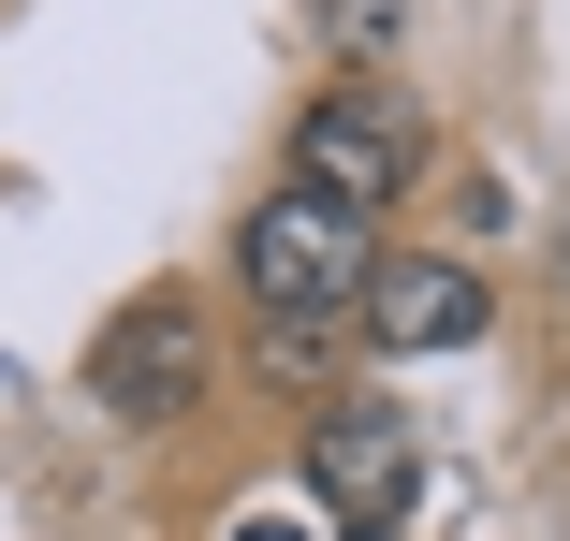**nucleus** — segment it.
<instances>
[{"label":"nucleus","instance_id":"1","mask_svg":"<svg viewBox=\"0 0 570 541\" xmlns=\"http://www.w3.org/2000/svg\"><path fill=\"white\" fill-rule=\"evenodd\" d=\"M235 278H249V307L278 322V337H336V322H366V278H381V220L293 176V190H264L249 220H235Z\"/></svg>","mask_w":570,"mask_h":541},{"label":"nucleus","instance_id":"2","mask_svg":"<svg viewBox=\"0 0 570 541\" xmlns=\"http://www.w3.org/2000/svg\"><path fill=\"white\" fill-rule=\"evenodd\" d=\"M424 147H439V132H424V102H410V88H381V73H336L307 118H293V176H307V190H336V205H366V220L424 176Z\"/></svg>","mask_w":570,"mask_h":541},{"label":"nucleus","instance_id":"3","mask_svg":"<svg viewBox=\"0 0 570 541\" xmlns=\"http://www.w3.org/2000/svg\"><path fill=\"white\" fill-rule=\"evenodd\" d=\"M205 366H219L205 307H190V293H147V307H118V322H102V352H88V395L118 410V424H176V410L205 395Z\"/></svg>","mask_w":570,"mask_h":541},{"label":"nucleus","instance_id":"4","mask_svg":"<svg viewBox=\"0 0 570 541\" xmlns=\"http://www.w3.org/2000/svg\"><path fill=\"white\" fill-rule=\"evenodd\" d=\"M483 322H498L483 264H453V249H381V278H366V337H381V352H469Z\"/></svg>","mask_w":570,"mask_h":541},{"label":"nucleus","instance_id":"5","mask_svg":"<svg viewBox=\"0 0 570 541\" xmlns=\"http://www.w3.org/2000/svg\"><path fill=\"white\" fill-rule=\"evenodd\" d=\"M410 469H424V440H410V410H395V395H352V410H322V424H307V483H322L336 512H366V527L410 498Z\"/></svg>","mask_w":570,"mask_h":541},{"label":"nucleus","instance_id":"6","mask_svg":"<svg viewBox=\"0 0 570 541\" xmlns=\"http://www.w3.org/2000/svg\"><path fill=\"white\" fill-rule=\"evenodd\" d=\"M307 30H322L336 59H381V45L410 30V0H307Z\"/></svg>","mask_w":570,"mask_h":541},{"label":"nucleus","instance_id":"7","mask_svg":"<svg viewBox=\"0 0 570 541\" xmlns=\"http://www.w3.org/2000/svg\"><path fill=\"white\" fill-rule=\"evenodd\" d=\"M235 541H307V527H293V512H249V527H235Z\"/></svg>","mask_w":570,"mask_h":541},{"label":"nucleus","instance_id":"8","mask_svg":"<svg viewBox=\"0 0 570 541\" xmlns=\"http://www.w3.org/2000/svg\"><path fill=\"white\" fill-rule=\"evenodd\" d=\"M556 264H570V220H556Z\"/></svg>","mask_w":570,"mask_h":541}]
</instances>
